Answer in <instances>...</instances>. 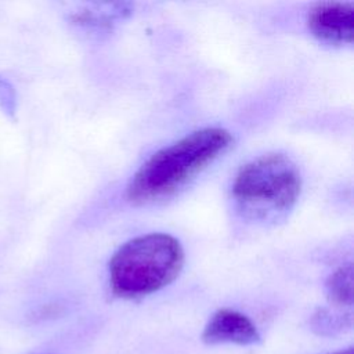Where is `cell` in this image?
<instances>
[{
	"instance_id": "6da1fadb",
	"label": "cell",
	"mask_w": 354,
	"mask_h": 354,
	"mask_svg": "<svg viewBox=\"0 0 354 354\" xmlns=\"http://www.w3.org/2000/svg\"><path fill=\"white\" fill-rule=\"evenodd\" d=\"M231 142L228 130L205 127L160 148L133 174L126 189L129 202L148 205L174 195L223 155Z\"/></svg>"
},
{
	"instance_id": "7a4b0ae2",
	"label": "cell",
	"mask_w": 354,
	"mask_h": 354,
	"mask_svg": "<svg viewBox=\"0 0 354 354\" xmlns=\"http://www.w3.org/2000/svg\"><path fill=\"white\" fill-rule=\"evenodd\" d=\"M183 266L178 239L165 232L140 235L123 243L109 260V286L122 299L144 297L170 285Z\"/></svg>"
},
{
	"instance_id": "3957f363",
	"label": "cell",
	"mask_w": 354,
	"mask_h": 354,
	"mask_svg": "<svg viewBox=\"0 0 354 354\" xmlns=\"http://www.w3.org/2000/svg\"><path fill=\"white\" fill-rule=\"evenodd\" d=\"M301 177L295 162L278 152L246 162L236 173L231 194L238 210L250 220L275 221L296 205Z\"/></svg>"
},
{
	"instance_id": "277c9868",
	"label": "cell",
	"mask_w": 354,
	"mask_h": 354,
	"mask_svg": "<svg viewBox=\"0 0 354 354\" xmlns=\"http://www.w3.org/2000/svg\"><path fill=\"white\" fill-rule=\"evenodd\" d=\"M310 32L328 44H350L354 36V7L351 3L326 1L311 8L307 18Z\"/></svg>"
},
{
	"instance_id": "5b68a950",
	"label": "cell",
	"mask_w": 354,
	"mask_h": 354,
	"mask_svg": "<svg viewBox=\"0 0 354 354\" xmlns=\"http://www.w3.org/2000/svg\"><path fill=\"white\" fill-rule=\"evenodd\" d=\"M202 340L206 344L252 346L260 342V333L248 315L232 308H220L207 321Z\"/></svg>"
},
{
	"instance_id": "8992f818",
	"label": "cell",
	"mask_w": 354,
	"mask_h": 354,
	"mask_svg": "<svg viewBox=\"0 0 354 354\" xmlns=\"http://www.w3.org/2000/svg\"><path fill=\"white\" fill-rule=\"evenodd\" d=\"M326 296L330 303L339 307L353 304V267L350 263L340 266L326 279Z\"/></svg>"
},
{
	"instance_id": "52a82bcc",
	"label": "cell",
	"mask_w": 354,
	"mask_h": 354,
	"mask_svg": "<svg viewBox=\"0 0 354 354\" xmlns=\"http://www.w3.org/2000/svg\"><path fill=\"white\" fill-rule=\"evenodd\" d=\"M311 329L322 336H335L351 328L350 314H335L328 310H318L310 319Z\"/></svg>"
},
{
	"instance_id": "ba28073f",
	"label": "cell",
	"mask_w": 354,
	"mask_h": 354,
	"mask_svg": "<svg viewBox=\"0 0 354 354\" xmlns=\"http://www.w3.org/2000/svg\"><path fill=\"white\" fill-rule=\"evenodd\" d=\"M330 354H354V348H353V347H348V348H346V350H340V351L330 353Z\"/></svg>"
}]
</instances>
